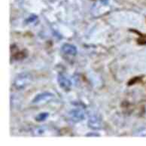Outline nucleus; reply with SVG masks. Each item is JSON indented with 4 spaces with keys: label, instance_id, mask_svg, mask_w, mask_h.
<instances>
[{
    "label": "nucleus",
    "instance_id": "nucleus-8",
    "mask_svg": "<svg viewBox=\"0 0 146 146\" xmlns=\"http://www.w3.org/2000/svg\"><path fill=\"white\" fill-rule=\"evenodd\" d=\"M134 135L137 136H146V127H141L138 129H136V133H134Z\"/></svg>",
    "mask_w": 146,
    "mask_h": 146
},
{
    "label": "nucleus",
    "instance_id": "nucleus-5",
    "mask_svg": "<svg viewBox=\"0 0 146 146\" xmlns=\"http://www.w3.org/2000/svg\"><path fill=\"white\" fill-rule=\"evenodd\" d=\"M54 97V94L50 92H44V93H42L36 95V97L33 100L32 102L35 103V104H38V103H42V102H48V101L50 100L51 99Z\"/></svg>",
    "mask_w": 146,
    "mask_h": 146
},
{
    "label": "nucleus",
    "instance_id": "nucleus-3",
    "mask_svg": "<svg viewBox=\"0 0 146 146\" xmlns=\"http://www.w3.org/2000/svg\"><path fill=\"white\" fill-rule=\"evenodd\" d=\"M57 82H58L59 85L63 90L66 91H69L72 88V82L70 80L65 76L64 75L60 73L57 76Z\"/></svg>",
    "mask_w": 146,
    "mask_h": 146
},
{
    "label": "nucleus",
    "instance_id": "nucleus-6",
    "mask_svg": "<svg viewBox=\"0 0 146 146\" xmlns=\"http://www.w3.org/2000/svg\"><path fill=\"white\" fill-rule=\"evenodd\" d=\"M61 51L63 54L69 56H75L77 54V48L72 44H64L61 47Z\"/></svg>",
    "mask_w": 146,
    "mask_h": 146
},
{
    "label": "nucleus",
    "instance_id": "nucleus-4",
    "mask_svg": "<svg viewBox=\"0 0 146 146\" xmlns=\"http://www.w3.org/2000/svg\"><path fill=\"white\" fill-rule=\"evenodd\" d=\"M88 126L91 128L92 129H100L102 128V120L100 117L97 115H91L88 120Z\"/></svg>",
    "mask_w": 146,
    "mask_h": 146
},
{
    "label": "nucleus",
    "instance_id": "nucleus-2",
    "mask_svg": "<svg viewBox=\"0 0 146 146\" xmlns=\"http://www.w3.org/2000/svg\"><path fill=\"white\" fill-rule=\"evenodd\" d=\"M68 115H69V119L73 122H79L85 118L84 111L80 108H75L70 110Z\"/></svg>",
    "mask_w": 146,
    "mask_h": 146
},
{
    "label": "nucleus",
    "instance_id": "nucleus-9",
    "mask_svg": "<svg viewBox=\"0 0 146 146\" xmlns=\"http://www.w3.org/2000/svg\"><path fill=\"white\" fill-rule=\"evenodd\" d=\"M37 20V17H36V15H32L26 21V23H34L35 21Z\"/></svg>",
    "mask_w": 146,
    "mask_h": 146
},
{
    "label": "nucleus",
    "instance_id": "nucleus-7",
    "mask_svg": "<svg viewBox=\"0 0 146 146\" xmlns=\"http://www.w3.org/2000/svg\"><path fill=\"white\" fill-rule=\"evenodd\" d=\"M49 116V113L48 112H42L39 113L38 115H36V121L37 122H43L48 118Z\"/></svg>",
    "mask_w": 146,
    "mask_h": 146
},
{
    "label": "nucleus",
    "instance_id": "nucleus-1",
    "mask_svg": "<svg viewBox=\"0 0 146 146\" xmlns=\"http://www.w3.org/2000/svg\"><path fill=\"white\" fill-rule=\"evenodd\" d=\"M32 81V76L29 72H24L20 73L15 77L14 80V87L17 90H23Z\"/></svg>",
    "mask_w": 146,
    "mask_h": 146
},
{
    "label": "nucleus",
    "instance_id": "nucleus-10",
    "mask_svg": "<svg viewBox=\"0 0 146 146\" xmlns=\"http://www.w3.org/2000/svg\"><path fill=\"white\" fill-rule=\"evenodd\" d=\"M86 136H99V135L96 133H88L86 135Z\"/></svg>",
    "mask_w": 146,
    "mask_h": 146
}]
</instances>
